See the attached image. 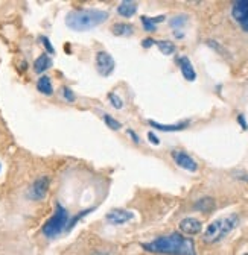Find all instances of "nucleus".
Segmentation results:
<instances>
[{"instance_id":"nucleus-1","label":"nucleus","mask_w":248,"mask_h":255,"mask_svg":"<svg viewBox=\"0 0 248 255\" xmlns=\"http://www.w3.org/2000/svg\"><path fill=\"white\" fill-rule=\"evenodd\" d=\"M142 248L151 254L162 255H196L193 240L189 237H184L180 232L159 237L149 243H143Z\"/></svg>"},{"instance_id":"nucleus-2","label":"nucleus","mask_w":248,"mask_h":255,"mask_svg":"<svg viewBox=\"0 0 248 255\" xmlns=\"http://www.w3.org/2000/svg\"><path fill=\"white\" fill-rule=\"evenodd\" d=\"M108 19V12L102 9H75L66 15V25L75 32L95 29Z\"/></svg>"},{"instance_id":"nucleus-3","label":"nucleus","mask_w":248,"mask_h":255,"mask_svg":"<svg viewBox=\"0 0 248 255\" xmlns=\"http://www.w3.org/2000/svg\"><path fill=\"white\" fill-rule=\"evenodd\" d=\"M239 225V216L238 214H228L225 217L215 219L209 223L203 234V240L206 243H218L222 238H225L231 231Z\"/></svg>"},{"instance_id":"nucleus-4","label":"nucleus","mask_w":248,"mask_h":255,"mask_svg":"<svg viewBox=\"0 0 248 255\" xmlns=\"http://www.w3.org/2000/svg\"><path fill=\"white\" fill-rule=\"evenodd\" d=\"M69 219H70L69 211L59 202H56V205H55V213L52 214V217L48 222H46L44 225H43V228H41L43 234L48 237V238L58 237L61 232L66 231Z\"/></svg>"},{"instance_id":"nucleus-5","label":"nucleus","mask_w":248,"mask_h":255,"mask_svg":"<svg viewBox=\"0 0 248 255\" xmlns=\"http://www.w3.org/2000/svg\"><path fill=\"white\" fill-rule=\"evenodd\" d=\"M49 185H51V181L48 177H40L37 178L32 185H30L29 191H28V198L32 199V201H41L46 198L48 195V190H49Z\"/></svg>"},{"instance_id":"nucleus-6","label":"nucleus","mask_w":248,"mask_h":255,"mask_svg":"<svg viewBox=\"0 0 248 255\" xmlns=\"http://www.w3.org/2000/svg\"><path fill=\"white\" fill-rule=\"evenodd\" d=\"M231 15L236 20V23L248 32V0H238L231 6Z\"/></svg>"},{"instance_id":"nucleus-7","label":"nucleus","mask_w":248,"mask_h":255,"mask_svg":"<svg viewBox=\"0 0 248 255\" xmlns=\"http://www.w3.org/2000/svg\"><path fill=\"white\" fill-rule=\"evenodd\" d=\"M114 67H116V62L110 53L104 51L96 53V69L101 76H110L114 72Z\"/></svg>"},{"instance_id":"nucleus-8","label":"nucleus","mask_w":248,"mask_h":255,"mask_svg":"<svg viewBox=\"0 0 248 255\" xmlns=\"http://www.w3.org/2000/svg\"><path fill=\"white\" fill-rule=\"evenodd\" d=\"M172 159L175 161V164L184 170H188V172H196L198 170V164L195 159L189 155V153H186L183 151H172Z\"/></svg>"},{"instance_id":"nucleus-9","label":"nucleus","mask_w":248,"mask_h":255,"mask_svg":"<svg viewBox=\"0 0 248 255\" xmlns=\"http://www.w3.org/2000/svg\"><path fill=\"white\" fill-rule=\"evenodd\" d=\"M107 222L111 223V225H123V223H127L130 220L134 219V213L128 211V210H122V208H116V210H111L105 216Z\"/></svg>"},{"instance_id":"nucleus-10","label":"nucleus","mask_w":248,"mask_h":255,"mask_svg":"<svg viewBox=\"0 0 248 255\" xmlns=\"http://www.w3.org/2000/svg\"><path fill=\"white\" fill-rule=\"evenodd\" d=\"M180 231L186 235H196L203 231V223L195 217H186L180 222Z\"/></svg>"},{"instance_id":"nucleus-11","label":"nucleus","mask_w":248,"mask_h":255,"mask_svg":"<svg viewBox=\"0 0 248 255\" xmlns=\"http://www.w3.org/2000/svg\"><path fill=\"white\" fill-rule=\"evenodd\" d=\"M177 64L180 66L181 75H183V77L186 79V81L193 82L196 79V72H195V69L192 66L191 59L188 56H180V58H177Z\"/></svg>"},{"instance_id":"nucleus-12","label":"nucleus","mask_w":248,"mask_h":255,"mask_svg":"<svg viewBox=\"0 0 248 255\" xmlns=\"http://www.w3.org/2000/svg\"><path fill=\"white\" fill-rule=\"evenodd\" d=\"M149 126H152L154 129H159V131H163V132H175V131H181L184 128L189 126V120L186 122H180V123H175V125H163V123H159V122H154V120H148Z\"/></svg>"},{"instance_id":"nucleus-13","label":"nucleus","mask_w":248,"mask_h":255,"mask_svg":"<svg viewBox=\"0 0 248 255\" xmlns=\"http://www.w3.org/2000/svg\"><path fill=\"white\" fill-rule=\"evenodd\" d=\"M117 14L123 19H131L133 15L137 12V3L136 2H131V0H123L117 5Z\"/></svg>"},{"instance_id":"nucleus-14","label":"nucleus","mask_w":248,"mask_h":255,"mask_svg":"<svg viewBox=\"0 0 248 255\" xmlns=\"http://www.w3.org/2000/svg\"><path fill=\"white\" fill-rule=\"evenodd\" d=\"M51 67H52V58H51L48 53L40 55V56L35 59V62H34V72L38 73V75L44 73L46 70H49Z\"/></svg>"},{"instance_id":"nucleus-15","label":"nucleus","mask_w":248,"mask_h":255,"mask_svg":"<svg viewBox=\"0 0 248 255\" xmlns=\"http://www.w3.org/2000/svg\"><path fill=\"white\" fill-rule=\"evenodd\" d=\"M111 32L116 37H130L134 32V26L130 23H116L111 26Z\"/></svg>"},{"instance_id":"nucleus-16","label":"nucleus","mask_w":248,"mask_h":255,"mask_svg":"<svg viewBox=\"0 0 248 255\" xmlns=\"http://www.w3.org/2000/svg\"><path fill=\"white\" fill-rule=\"evenodd\" d=\"M37 90L44 96H52L54 94V85L49 76H41L37 81Z\"/></svg>"},{"instance_id":"nucleus-17","label":"nucleus","mask_w":248,"mask_h":255,"mask_svg":"<svg viewBox=\"0 0 248 255\" xmlns=\"http://www.w3.org/2000/svg\"><path fill=\"white\" fill-rule=\"evenodd\" d=\"M142 26L146 32H156L157 29V23H162L165 20V15H159V17H146V15H142Z\"/></svg>"},{"instance_id":"nucleus-18","label":"nucleus","mask_w":248,"mask_h":255,"mask_svg":"<svg viewBox=\"0 0 248 255\" xmlns=\"http://www.w3.org/2000/svg\"><path fill=\"white\" fill-rule=\"evenodd\" d=\"M215 199L213 198H203L195 202V210L203 211V213H210L215 210Z\"/></svg>"},{"instance_id":"nucleus-19","label":"nucleus","mask_w":248,"mask_h":255,"mask_svg":"<svg viewBox=\"0 0 248 255\" xmlns=\"http://www.w3.org/2000/svg\"><path fill=\"white\" fill-rule=\"evenodd\" d=\"M156 46L160 49V52L163 53V55H172V53H175V51H177V47H175V44L174 43H170V41H165V40H162V41H156Z\"/></svg>"},{"instance_id":"nucleus-20","label":"nucleus","mask_w":248,"mask_h":255,"mask_svg":"<svg viewBox=\"0 0 248 255\" xmlns=\"http://www.w3.org/2000/svg\"><path fill=\"white\" fill-rule=\"evenodd\" d=\"M93 211V208H87V210H83V211H80L76 216H73V217H70L69 219V223H67V228H66V231H72L73 230V227L76 225V223H78L81 219H84L88 213H91Z\"/></svg>"},{"instance_id":"nucleus-21","label":"nucleus","mask_w":248,"mask_h":255,"mask_svg":"<svg viewBox=\"0 0 248 255\" xmlns=\"http://www.w3.org/2000/svg\"><path fill=\"white\" fill-rule=\"evenodd\" d=\"M102 120H104V123L110 128L111 131H119L120 128H122V123L119 122V120H116L113 116H110V114H104L102 116Z\"/></svg>"},{"instance_id":"nucleus-22","label":"nucleus","mask_w":248,"mask_h":255,"mask_svg":"<svg viewBox=\"0 0 248 255\" xmlns=\"http://www.w3.org/2000/svg\"><path fill=\"white\" fill-rule=\"evenodd\" d=\"M188 19H189L188 15L181 14V15H177V17H174L172 20H170L169 25L172 26V27H175V29H177V27H183L186 23H188Z\"/></svg>"},{"instance_id":"nucleus-23","label":"nucleus","mask_w":248,"mask_h":255,"mask_svg":"<svg viewBox=\"0 0 248 255\" xmlns=\"http://www.w3.org/2000/svg\"><path fill=\"white\" fill-rule=\"evenodd\" d=\"M108 101H110V103H111L116 109H122V108H123V101L119 98L117 94H114V93H108Z\"/></svg>"},{"instance_id":"nucleus-24","label":"nucleus","mask_w":248,"mask_h":255,"mask_svg":"<svg viewBox=\"0 0 248 255\" xmlns=\"http://www.w3.org/2000/svg\"><path fill=\"white\" fill-rule=\"evenodd\" d=\"M61 94H63V98H64L67 102H75V101H76L75 93H73L69 87H63V88H61Z\"/></svg>"},{"instance_id":"nucleus-25","label":"nucleus","mask_w":248,"mask_h":255,"mask_svg":"<svg viewBox=\"0 0 248 255\" xmlns=\"http://www.w3.org/2000/svg\"><path fill=\"white\" fill-rule=\"evenodd\" d=\"M40 41H41V43H43V46L46 47V51H48V53H51V55H54V53H55L54 46H52V43H51V40H49L48 37L41 35V37H40Z\"/></svg>"},{"instance_id":"nucleus-26","label":"nucleus","mask_w":248,"mask_h":255,"mask_svg":"<svg viewBox=\"0 0 248 255\" xmlns=\"http://www.w3.org/2000/svg\"><path fill=\"white\" fill-rule=\"evenodd\" d=\"M148 140L152 143V145H156V146H159V145H160V140H159V137H157L156 134H154L152 131H149V132H148Z\"/></svg>"},{"instance_id":"nucleus-27","label":"nucleus","mask_w":248,"mask_h":255,"mask_svg":"<svg viewBox=\"0 0 248 255\" xmlns=\"http://www.w3.org/2000/svg\"><path fill=\"white\" fill-rule=\"evenodd\" d=\"M127 134H128V137H130V138H131V140L136 143V145H138V143H140V138H138V135L134 132V129H128V131H127Z\"/></svg>"},{"instance_id":"nucleus-28","label":"nucleus","mask_w":248,"mask_h":255,"mask_svg":"<svg viewBox=\"0 0 248 255\" xmlns=\"http://www.w3.org/2000/svg\"><path fill=\"white\" fill-rule=\"evenodd\" d=\"M238 123L241 125V128H242L244 131L248 129V125H247V120H245V116H244V114H239V116H238Z\"/></svg>"},{"instance_id":"nucleus-29","label":"nucleus","mask_w":248,"mask_h":255,"mask_svg":"<svg viewBox=\"0 0 248 255\" xmlns=\"http://www.w3.org/2000/svg\"><path fill=\"white\" fill-rule=\"evenodd\" d=\"M154 44H156V40H152V38H145L142 41V46L145 47V49H149V47L154 46Z\"/></svg>"},{"instance_id":"nucleus-30","label":"nucleus","mask_w":248,"mask_h":255,"mask_svg":"<svg viewBox=\"0 0 248 255\" xmlns=\"http://www.w3.org/2000/svg\"><path fill=\"white\" fill-rule=\"evenodd\" d=\"M174 35H175L177 38H183V37H184V35L181 34V32H180V30H175V32H174Z\"/></svg>"},{"instance_id":"nucleus-31","label":"nucleus","mask_w":248,"mask_h":255,"mask_svg":"<svg viewBox=\"0 0 248 255\" xmlns=\"http://www.w3.org/2000/svg\"><path fill=\"white\" fill-rule=\"evenodd\" d=\"M0 170H2V164H0Z\"/></svg>"},{"instance_id":"nucleus-32","label":"nucleus","mask_w":248,"mask_h":255,"mask_svg":"<svg viewBox=\"0 0 248 255\" xmlns=\"http://www.w3.org/2000/svg\"><path fill=\"white\" fill-rule=\"evenodd\" d=\"M244 255H248V252H247V254H244Z\"/></svg>"}]
</instances>
